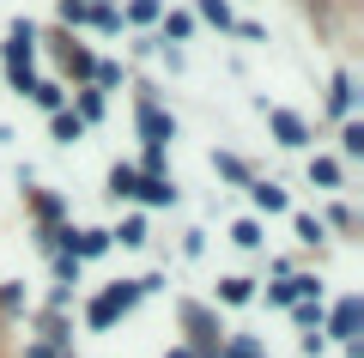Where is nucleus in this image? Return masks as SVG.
<instances>
[{"label": "nucleus", "mask_w": 364, "mask_h": 358, "mask_svg": "<svg viewBox=\"0 0 364 358\" xmlns=\"http://www.w3.org/2000/svg\"><path fill=\"white\" fill-rule=\"evenodd\" d=\"M0 61H6V85H13L18 98H31V85H37V25H31V19H13Z\"/></svg>", "instance_id": "obj_1"}, {"label": "nucleus", "mask_w": 364, "mask_h": 358, "mask_svg": "<svg viewBox=\"0 0 364 358\" xmlns=\"http://www.w3.org/2000/svg\"><path fill=\"white\" fill-rule=\"evenodd\" d=\"M134 115H140V140H146V152H164V146L176 140V115L158 103V91H140V98H134Z\"/></svg>", "instance_id": "obj_2"}, {"label": "nucleus", "mask_w": 364, "mask_h": 358, "mask_svg": "<svg viewBox=\"0 0 364 358\" xmlns=\"http://www.w3.org/2000/svg\"><path fill=\"white\" fill-rule=\"evenodd\" d=\"M358 322H364V304L346 292V298H340V304L322 316V340H340V346H346V340H358Z\"/></svg>", "instance_id": "obj_3"}, {"label": "nucleus", "mask_w": 364, "mask_h": 358, "mask_svg": "<svg viewBox=\"0 0 364 358\" xmlns=\"http://www.w3.org/2000/svg\"><path fill=\"white\" fill-rule=\"evenodd\" d=\"M261 115H267V128L279 134V146H291V152H304V146H310V122H304V115L279 110V103H261Z\"/></svg>", "instance_id": "obj_4"}, {"label": "nucleus", "mask_w": 364, "mask_h": 358, "mask_svg": "<svg viewBox=\"0 0 364 358\" xmlns=\"http://www.w3.org/2000/svg\"><path fill=\"white\" fill-rule=\"evenodd\" d=\"M243 189H249V201H255V213H286V189H279V182H267V177H249L243 182Z\"/></svg>", "instance_id": "obj_5"}, {"label": "nucleus", "mask_w": 364, "mask_h": 358, "mask_svg": "<svg viewBox=\"0 0 364 358\" xmlns=\"http://www.w3.org/2000/svg\"><path fill=\"white\" fill-rule=\"evenodd\" d=\"M73 115H79V122H85V128H91V122H104V115H109V98H104V91H97V85L73 91Z\"/></svg>", "instance_id": "obj_6"}, {"label": "nucleus", "mask_w": 364, "mask_h": 358, "mask_svg": "<svg viewBox=\"0 0 364 358\" xmlns=\"http://www.w3.org/2000/svg\"><path fill=\"white\" fill-rule=\"evenodd\" d=\"M352 103H358V85H352V73H334V85H328V110L346 122L352 115Z\"/></svg>", "instance_id": "obj_7"}, {"label": "nucleus", "mask_w": 364, "mask_h": 358, "mask_svg": "<svg viewBox=\"0 0 364 358\" xmlns=\"http://www.w3.org/2000/svg\"><path fill=\"white\" fill-rule=\"evenodd\" d=\"M134 201H146V206H176V182L170 177H140V194Z\"/></svg>", "instance_id": "obj_8"}, {"label": "nucleus", "mask_w": 364, "mask_h": 358, "mask_svg": "<svg viewBox=\"0 0 364 358\" xmlns=\"http://www.w3.org/2000/svg\"><path fill=\"white\" fill-rule=\"evenodd\" d=\"M219 358H267V340H255V334H225Z\"/></svg>", "instance_id": "obj_9"}, {"label": "nucleus", "mask_w": 364, "mask_h": 358, "mask_svg": "<svg viewBox=\"0 0 364 358\" xmlns=\"http://www.w3.org/2000/svg\"><path fill=\"white\" fill-rule=\"evenodd\" d=\"M49 134H55V146H73V140H85V122H79L73 110H55L49 115Z\"/></svg>", "instance_id": "obj_10"}, {"label": "nucleus", "mask_w": 364, "mask_h": 358, "mask_svg": "<svg viewBox=\"0 0 364 358\" xmlns=\"http://www.w3.org/2000/svg\"><path fill=\"white\" fill-rule=\"evenodd\" d=\"M140 194V170L134 164H109V201H134Z\"/></svg>", "instance_id": "obj_11"}, {"label": "nucleus", "mask_w": 364, "mask_h": 358, "mask_svg": "<svg viewBox=\"0 0 364 358\" xmlns=\"http://www.w3.org/2000/svg\"><path fill=\"white\" fill-rule=\"evenodd\" d=\"M116 322H122V316H116V304H109L104 292H97V298H91V304H85V328H91V334H109V328H116Z\"/></svg>", "instance_id": "obj_12"}, {"label": "nucleus", "mask_w": 364, "mask_h": 358, "mask_svg": "<svg viewBox=\"0 0 364 358\" xmlns=\"http://www.w3.org/2000/svg\"><path fill=\"white\" fill-rule=\"evenodd\" d=\"M322 316H328L322 298H298V304H291V322H298L304 334H322Z\"/></svg>", "instance_id": "obj_13"}, {"label": "nucleus", "mask_w": 364, "mask_h": 358, "mask_svg": "<svg viewBox=\"0 0 364 358\" xmlns=\"http://www.w3.org/2000/svg\"><path fill=\"white\" fill-rule=\"evenodd\" d=\"M310 182H316V189H340V182H346V170H340V158L316 152V158H310Z\"/></svg>", "instance_id": "obj_14"}, {"label": "nucleus", "mask_w": 364, "mask_h": 358, "mask_svg": "<svg viewBox=\"0 0 364 358\" xmlns=\"http://www.w3.org/2000/svg\"><path fill=\"white\" fill-rule=\"evenodd\" d=\"M109 243H122V249H146V219H140V213H128L116 231H109Z\"/></svg>", "instance_id": "obj_15"}, {"label": "nucleus", "mask_w": 364, "mask_h": 358, "mask_svg": "<svg viewBox=\"0 0 364 358\" xmlns=\"http://www.w3.org/2000/svg\"><path fill=\"white\" fill-rule=\"evenodd\" d=\"M291 225H298V243H304V249H322V243H328V225H322L316 213H298Z\"/></svg>", "instance_id": "obj_16"}, {"label": "nucleus", "mask_w": 364, "mask_h": 358, "mask_svg": "<svg viewBox=\"0 0 364 358\" xmlns=\"http://www.w3.org/2000/svg\"><path fill=\"white\" fill-rule=\"evenodd\" d=\"M255 298V280H243V273H225L219 280V304H249Z\"/></svg>", "instance_id": "obj_17"}, {"label": "nucleus", "mask_w": 364, "mask_h": 358, "mask_svg": "<svg viewBox=\"0 0 364 358\" xmlns=\"http://www.w3.org/2000/svg\"><path fill=\"white\" fill-rule=\"evenodd\" d=\"M31 98H37V110H67V85H55V79H37V85H31Z\"/></svg>", "instance_id": "obj_18"}, {"label": "nucleus", "mask_w": 364, "mask_h": 358, "mask_svg": "<svg viewBox=\"0 0 364 358\" xmlns=\"http://www.w3.org/2000/svg\"><path fill=\"white\" fill-rule=\"evenodd\" d=\"M104 298L116 304V316H128V310L140 304V285H134V280H116V285H104Z\"/></svg>", "instance_id": "obj_19"}, {"label": "nucleus", "mask_w": 364, "mask_h": 358, "mask_svg": "<svg viewBox=\"0 0 364 358\" xmlns=\"http://www.w3.org/2000/svg\"><path fill=\"white\" fill-rule=\"evenodd\" d=\"M231 243H237V249H249V256H255V249L267 243V237H261V225H255V219H237V225H231Z\"/></svg>", "instance_id": "obj_20"}, {"label": "nucleus", "mask_w": 364, "mask_h": 358, "mask_svg": "<svg viewBox=\"0 0 364 358\" xmlns=\"http://www.w3.org/2000/svg\"><path fill=\"white\" fill-rule=\"evenodd\" d=\"M61 213H67L61 194H37V219H43V231H61Z\"/></svg>", "instance_id": "obj_21"}, {"label": "nucleus", "mask_w": 364, "mask_h": 358, "mask_svg": "<svg viewBox=\"0 0 364 358\" xmlns=\"http://www.w3.org/2000/svg\"><path fill=\"white\" fill-rule=\"evenodd\" d=\"M213 170H219L225 182H249V164H243L237 152H213Z\"/></svg>", "instance_id": "obj_22"}, {"label": "nucleus", "mask_w": 364, "mask_h": 358, "mask_svg": "<svg viewBox=\"0 0 364 358\" xmlns=\"http://www.w3.org/2000/svg\"><path fill=\"white\" fill-rule=\"evenodd\" d=\"M0 316H25V280L0 285Z\"/></svg>", "instance_id": "obj_23"}, {"label": "nucleus", "mask_w": 364, "mask_h": 358, "mask_svg": "<svg viewBox=\"0 0 364 358\" xmlns=\"http://www.w3.org/2000/svg\"><path fill=\"white\" fill-rule=\"evenodd\" d=\"M122 19H128V25H158V19H164V0H134Z\"/></svg>", "instance_id": "obj_24"}, {"label": "nucleus", "mask_w": 364, "mask_h": 358, "mask_svg": "<svg viewBox=\"0 0 364 358\" xmlns=\"http://www.w3.org/2000/svg\"><path fill=\"white\" fill-rule=\"evenodd\" d=\"M55 285H67V292L79 285V261L67 256V249H55Z\"/></svg>", "instance_id": "obj_25"}, {"label": "nucleus", "mask_w": 364, "mask_h": 358, "mask_svg": "<svg viewBox=\"0 0 364 358\" xmlns=\"http://www.w3.org/2000/svg\"><path fill=\"white\" fill-rule=\"evenodd\" d=\"M182 37H195V19L188 13H164V43H182Z\"/></svg>", "instance_id": "obj_26"}, {"label": "nucleus", "mask_w": 364, "mask_h": 358, "mask_svg": "<svg viewBox=\"0 0 364 358\" xmlns=\"http://www.w3.org/2000/svg\"><path fill=\"white\" fill-rule=\"evenodd\" d=\"M200 19H207V25H219V31H231V25H237L225 0H200Z\"/></svg>", "instance_id": "obj_27"}, {"label": "nucleus", "mask_w": 364, "mask_h": 358, "mask_svg": "<svg viewBox=\"0 0 364 358\" xmlns=\"http://www.w3.org/2000/svg\"><path fill=\"white\" fill-rule=\"evenodd\" d=\"M267 304H273V310H291V304H298V285H291V273H286L279 285H267Z\"/></svg>", "instance_id": "obj_28"}, {"label": "nucleus", "mask_w": 364, "mask_h": 358, "mask_svg": "<svg viewBox=\"0 0 364 358\" xmlns=\"http://www.w3.org/2000/svg\"><path fill=\"white\" fill-rule=\"evenodd\" d=\"M340 152H346V158H364V128H358V122L340 128Z\"/></svg>", "instance_id": "obj_29"}, {"label": "nucleus", "mask_w": 364, "mask_h": 358, "mask_svg": "<svg viewBox=\"0 0 364 358\" xmlns=\"http://www.w3.org/2000/svg\"><path fill=\"white\" fill-rule=\"evenodd\" d=\"M91 25L97 31H122V13L109 6V0H97V6H91Z\"/></svg>", "instance_id": "obj_30"}, {"label": "nucleus", "mask_w": 364, "mask_h": 358, "mask_svg": "<svg viewBox=\"0 0 364 358\" xmlns=\"http://www.w3.org/2000/svg\"><path fill=\"white\" fill-rule=\"evenodd\" d=\"M61 55H67V67H73V73H79V79H91V73H97V61H91V55H85V49H73V43H67V49H61Z\"/></svg>", "instance_id": "obj_31"}, {"label": "nucleus", "mask_w": 364, "mask_h": 358, "mask_svg": "<svg viewBox=\"0 0 364 358\" xmlns=\"http://www.w3.org/2000/svg\"><path fill=\"white\" fill-rule=\"evenodd\" d=\"M182 256H188V261L207 256V231H182Z\"/></svg>", "instance_id": "obj_32"}, {"label": "nucleus", "mask_w": 364, "mask_h": 358, "mask_svg": "<svg viewBox=\"0 0 364 358\" xmlns=\"http://www.w3.org/2000/svg\"><path fill=\"white\" fill-rule=\"evenodd\" d=\"M61 19H67V25H91V6H85V0H61Z\"/></svg>", "instance_id": "obj_33"}, {"label": "nucleus", "mask_w": 364, "mask_h": 358, "mask_svg": "<svg viewBox=\"0 0 364 358\" xmlns=\"http://www.w3.org/2000/svg\"><path fill=\"white\" fill-rule=\"evenodd\" d=\"M298 352H304V358H322V352H328V340H322V334H304Z\"/></svg>", "instance_id": "obj_34"}, {"label": "nucleus", "mask_w": 364, "mask_h": 358, "mask_svg": "<svg viewBox=\"0 0 364 358\" xmlns=\"http://www.w3.org/2000/svg\"><path fill=\"white\" fill-rule=\"evenodd\" d=\"M25 358H61V352H49L43 340H31V346H25Z\"/></svg>", "instance_id": "obj_35"}, {"label": "nucleus", "mask_w": 364, "mask_h": 358, "mask_svg": "<svg viewBox=\"0 0 364 358\" xmlns=\"http://www.w3.org/2000/svg\"><path fill=\"white\" fill-rule=\"evenodd\" d=\"M164 358H195V352H188V346H170V352Z\"/></svg>", "instance_id": "obj_36"}]
</instances>
